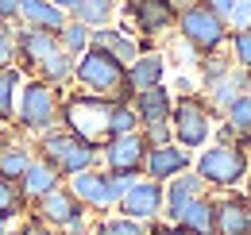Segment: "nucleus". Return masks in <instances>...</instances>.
I'll use <instances>...</instances> for the list:
<instances>
[{"label": "nucleus", "mask_w": 251, "mask_h": 235, "mask_svg": "<svg viewBox=\"0 0 251 235\" xmlns=\"http://www.w3.org/2000/svg\"><path fill=\"white\" fill-rule=\"evenodd\" d=\"M58 119H62V89L47 85L39 77H27L20 89V100H16V119H12L16 131L35 143L39 135L54 131Z\"/></svg>", "instance_id": "nucleus-1"}, {"label": "nucleus", "mask_w": 251, "mask_h": 235, "mask_svg": "<svg viewBox=\"0 0 251 235\" xmlns=\"http://www.w3.org/2000/svg\"><path fill=\"white\" fill-rule=\"evenodd\" d=\"M74 85L81 89V93H93V96L131 100V93H127V66L116 62L100 47H89L77 58V66H74Z\"/></svg>", "instance_id": "nucleus-2"}, {"label": "nucleus", "mask_w": 251, "mask_h": 235, "mask_svg": "<svg viewBox=\"0 0 251 235\" xmlns=\"http://www.w3.org/2000/svg\"><path fill=\"white\" fill-rule=\"evenodd\" d=\"M35 154L43 162H50L62 177H74L81 170L100 166V143H89V139H81V135H74L66 127H54V131L39 135L35 139Z\"/></svg>", "instance_id": "nucleus-3"}, {"label": "nucleus", "mask_w": 251, "mask_h": 235, "mask_svg": "<svg viewBox=\"0 0 251 235\" xmlns=\"http://www.w3.org/2000/svg\"><path fill=\"white\" fill-rule=\"evenodd\" d=\"M193 174L201 177L209 189H236L251 174V154L248 147L232 143H209L193 154Z\"/></svg>", "instance_id": "nucleus-4"}, {"label": "nucleus", "mask_w": 251, "mask_h": 235, "mask_svg": "<svg viewBox=\"0 0 251 235\" xmlns=\"http://www.w3.org/2000/svg\"><path fill=\"white\" fill-rule=\"evenodd\" d=\"M213 119L217 112L209 108V100L205 96H197V93H182V96H174V112H170V135H174V143L186 150H197L209 147V139H213Z\"/></svg>", "instance_id": "nucleus-5"}, {"label": "nucleus", "mask_w": 251, "mask_h": 235, "mask_svg": "<svg viewBox=\"0 0 251 235\" xmlns=\"http://www.w3.org/2000/svg\"><path fill=\"white\" fill-rule=\"evenodd\" d=\"M174 27H178L182 43H186L197 58H205V54H220V50L228 47V35H232V27L220 20L217 12H209L205 4H189V8H182Z\"/></svg>", "instance_id": "nucleus-6"}, {"label": "nucleus", "mask_w": 251, "mask_h": 235, "mask_svg": "<svg viewBox=\"0 0 251 235\" xmlns=\"http://www.w3.org/2000/svg\"><path fill=\"white\" fill-rule=\"evenodd\" d=\"M108 96H93V93H62V119L58 127L89 139V143H104V123H108Z\"/></svg>", "instance_id": "nucleus-7"}, {"label": "nucleus", "mask_w": 251, "mask_h": 235, "mask_svg": "<svg viewBox=\"0 0 251 235\" xmlns=\"http://www.w3.org/2000/svg\"><path fill=\"white\" fill-rule=\"evenodd\" d=\"M131 181H135V177L108 174L104 166H93V170H81V174L66 177L70 193L89 208V212H100V216H104V212H116V205H120V197H124V189Z\"/></svg>", "instance_id": "nucleus-8"}, {"label": "nucleus", "mask_w": 251, "mask_h": 235, "mask_svg": "<svg viewBox=\"0 0 251 235\" xmlns=\"http://www.w3.org/2000/svg\"><path fill=\"white\" fill-rule=\"evenodd\" d=\"M31 212L50 228V232H58V235H89V224H93V220H89L93 212L70 193L66 181L58 185V189H50L43 201H35Z\"/></svg>", "instance_id": "nucleus-9"}, {"label": "nucleus", "mask_w": 251, "mask_h": 235, "mask_svg": "<svg viewBox=\"0 0 251 235\" xmlns=\"http://www.w3.org/2000/svg\"><path fill=\"white\" fill-rule=\"evenodd\" d=\"M197 62H201V89H205V100H209V108L220 116L236 96H244L248 73H244L232 58H224V54H205V58H197Z\"/></svg>", "instance_id": "nucleus-10"}, {"label": "nucleus", "mask_w": 251, "mask_h": 235, "mask_svg": "<svg viewBox=\"0 0 251 235\" xmlns=\"http://www.w3.org/2000/svg\"><path fill=\"white\" fill-rule=\"evenodd\" d=\"M178 4L174 0H124V27L143 39V50H151V39L174 31Z\"/></svg>", "instance_id": "nucleus-11"}, {"label": "nucleus", "mask_w": 251, "mask_h": 235, "mask_svg": "<svg viewBox=\"0 0 251 235\" xmlns=\"http://www.w3.org/2000/svg\"><path fill=\"white\" fill-rule=\"evenodd\" d=\"M162 205H166V185L155 181V177H147V174H139L124 189V197H120L116 212H120V216H131V220H139V224H155V220H162Z\"/></svg>", "instance_id": "nucleus-12"}, {"label": "nucleus", "mask_w": 251, "mask_h": 235, "mask_svg": "<svg viewBox=\"0 0 251 235\" xmlns=\"http://www.w3.org/2000/svg\"><path fill=\"white\" fill-rule=\"evenodd\" d=\"M143 158H147V139H143V131L116 135V139H104V143H100V166H104L108 174L139 177L143 174Z\"/></svg>", "instance_id": "nucleus-13"}, {"label": "nucleus", "mask_w": 251, "mask_h": 235, "mask_svg": "<svg viewBox=\"0 0 251 235\" xmlns=\"http://www.w3.org/2000/svg\"><path fill=\"white\" fill-rule=\"evenodd\" d=\"M58 50V35L54 31H43V27H16V66L31 77L35 73V66L43 58H50Z\"/></svg>", "instance_id": "nucleus-14"}, {"label": "nucleus", "mask_w": 251, "mask_h": 235, "mask_svg": "<svg viewBox=\"0 0 251 235\" xmlns=\"http://www.w3.org/2000/svg\"><path fill=\"white\" fill-rule=\"evenodd\" d=\"M193 170V150L178 147V143H162V147H147V158H143V174L155 177V181H170V177Z\"/></svg>", "instance_id": "nucleus-15"}, {"label": "nucleus", "mask_w": 251, "mask_h": 235, "mask_svg": "<svg viewBox=\"0 0 251 235\" xmlns=\"http://www.w3.org/2000/svg\"><path fill=\"white\" fill-rule=\"evenodd\" d=\"M131 108L139 116V131L143 127H155V123H170V112H174V93L166 85H151L131 93Z\"/></svg>", "instance_id": "nucleus-16"}, {"label": "nucleus", "mask_w": 251, "mask_h": 235, "mask_svg": "<svg viewBox=\"0 0 251 235\" xmlns=\"http://www.w3.org/2000/svg\"><path fill=\"white\" fill-rule=\"evenodd\" d=\"M93 47L100 50H108L116 62H135L139 58V50H143V39L135 35V31H127L124 24H108V27H93Z\"/></svg>", "instance_id": "nucleus-17"}, {"label": "nucleus", "mask_w": 251, "mask_h": 235, "mask_svg": "<svg viewBox=\"0 0 251 235\" xmlns=\"http://www.w3.org/2000/svg\"><path fill=\"white\" fill-rule=\"evenodd\" d=\"M151 85H166V54L162 50H139V58L127 62V93Z\"/></svg>", "instance_id": "nucleus-18"}, {"label": "nucleus", "mask_w": 251, "mask_h": 235, "mask_svg": "<svg viewBox=\"0 0 251 235\" xmlns=\"http://www.w3.org/2000/svg\"><path fill=\"white\" fill-rule=\"evenodd\" d=\"M62 181H66V177L58 174L50 162H43V158L35 154L31 166H27V170H24V177H20V193H24V201H27V208H31L35 201H43L50 189H58Z\"/></svg>", "instance_id": "nucleus-19"}, {"label": "nucleus", "mask_w": 251, "mask_h": 235, "mask_svg": "<svg viewBox=\"0 0 251 235\" xmlns=\"http://www.w3.org/2000/svg\"><path fill=\"white\" fill-rule=\"evenodd\" d=\"M205 193H209V185L193 174V170H186V174H178V177H170V181H166V205H162V220H174V216H178V212H182L189 201H197V197H205Z\"/></svg>", "instance_id": "nucleus-20"}, {"label": "nucleus", "mask_w": 251, "mask_h": 235, "mask_svg": "<svg viewBox=\"0 0 251 235\" xmlns=\"http://www.w3.org/2000/svg\"><path fill=\"white\" fill-rule=\"evenodd\" d=\"M213 235H251L248 220V197H220L213 212Z\"/></svg>", "instance_id": "nucleus-21"}, {"label": "nucleus", "mask_w": 251, "mask_h": 235, "mask_svg": "<svg viewBox=\"0 0 251 235\" xmlns=\"http://www.w3.org/2000/svg\"><path fill=\"white\" fill-rule=\"evenodd\" d=\"M35 158V143L31 139H8L0 135V181H20L24 170Z\"/></svg>", "instance_id": "nucleus-22"}, {"label": "nucleus", "mask_w": 251, "mask_h": 235, "mask_svg": "<svg viewBox=\"0 0 251 235\" xmlns=\"http://www.w3.org/2000/svg\"><path fill=\"white\" fill-rule=\"evenodd\" d=\"M70 20V12H62L50 0H20V24L24 27H43V31H58Z\"/></svg>", "instance_id": "nucleus-23"}, {"label": "nucleus", "mask_w": 251, "mask_h": 235, "mask_svg": "<svg viewBox=\"0 0 251 235\" xmlns=\"http://www.w3.org/2000/svg\"><path fill=\"white\" fill-rule=\"evenodd\" d=\"M213 212H217V201L205 193V197H197V201H189L170 224H178V228H186L189 235H213Z\"/></svg>", "instance_id": "nucleus-24"}, {"label": "nucleus", "mask_w": 251, "mask_h": 235, "mask_svg": "<svg viewBox=\"0 0 251 235\" xmlns=\"http://www.w3.org/2000/svg\"><path fill=\"white\" fill-rule=\"evenodd\" d=\"M27 81V73L12 62V66H0V127H12L16 119V100H20V89Z\"/></svg>", "instance_id": "nucleus-25"}, {"label": "nucleus", "mask_w": 251, "mask_h": 235, "mask_svg": "<svg viewBox=\"0 0 251 235\" xmlns=\"http://www.w3.org/2000/svg\"><path fill=\"white\" fill-rule=\"evenodd\" d=\"M74 66H77V58L66 54L62 47H58L50 58H43L35 66L31 77H39V81H47V85H54V89H66V85H74Z\"/></svg>", "instance_id": "nucleus-26"}, {"label": "nucleus", "mask_w": 251, "mask_h": 235, "mask_svg": "<svg viewBox=\"0 0 251 235\" xmlns=\"http://www.w3.org/2000/svg\"><path fill=\"white\" fill-rule=\"evenodd\" d=\"M54 35H58V47H62L66 54H74V58H81V54L93 47V27L81 24V20H74V16H70Z\"/></svg>", "instance_id": "nucleus-27"}, {"label": "nucleus", "mask_w": 251, "mask_h": 235, "mask_svg": "<svg viewBox=\"0 0 251 235\" xmlns=\"http://www.w3.org/2000/svg\"><path fill=\"white\" fill-rule=\"evenodd\" d=\"M116 12H120V0H77L74 20H81L89 27H108V24H116Z\"/></svg>", "instance_id": "nucleus-28"}, {"label": "nucleus", "mask_w": 251, "mask_h": 235, "mask_svg": "<svg viewBox=\"0 0 251 235\" xmlns=\"http://www.w3.org/2000/svg\"><path fill=\"white\" fill-rule=\"evenodd\" d=\"M89 235H151L147 224L131 220V216H120V212H104L89 224Z\"/></svg>", "instance_id": "nucleus-29"}, {"label": "nucleus", "mask_w": 251, "mask_h": 235, "mask_svg": "<svg viewBox=\"0 0 251 235\" xmlns=\"http://www.w3.org/2000/svg\"><path fill=\"white\" fill-rule=\"evenodd\" d=\"M131 131H139V116H135L131 100H112V108H108V123H104V139L131 135Z\"/></svg>", "instance_id": "nucleus-30"}, {"label": "nucleus", "mask_w": 251, "mask_h": 235, "mask_svg": "<svg viewBox=\"0 0 251 235\" xmlns=\"http://www.w3.org/2000/svg\"><path fill=\"white\" fill-rule=\"evenodd\" d=\"M220 119L240 135V143H244V147L251 143V96H248V93H244V96H236V100L220 112Z\"/></svg>", "instance_id": "nucleus-31"}, {"label": "nucleus", "mask_w": 251, "mask_h": 235, "mask_svg": "<svg viewBox=\"0 0 251 235\" xmlns=\"http://www.w3.org/2000/svg\"><path fill=\"white\" fill-rule=\"evenodd\" d=\"M31 208L24 201V193H20V181H0V216H8V220H20V216H27Z\"/></svg>", "instance_id": "nucleus-32"}, {"label": "nucleus", "mask_w": 251, "mask_h": 235, "mask_svg": "<svg viewBox=\"0 0 251 235\" xmlns=\"http://www.w3.org/2000/svg\"><path fill=\"white\" fill-rule=\"evenodd\" d=\"M228 47H232V62H236L244 73H251V27L232 31V35H228Z\"/></svg>", "instance_id": "nucleus-33"}, {"label": "nucleus", "mask_w": 251, "mask_h": 235, "mask_svg": "<svg viewBox=\"0 0 251 235\" xmlns=\"http://www.w3.org/2000/svg\"><path fill=\"white\" fill-rule=\"evenodd\" d=\"M16 27L20 24H0V66L16 62Z\"/></svg>", "instance_id": "nucleus-34"}, {"label": "nucleus", "mask_w": 251, "mask_h": 235, "mask_svg": "<svg viewBox=\"0 0 251 235\" xmlns=\"http://www.w3.org/2000/svg\"><path fill=\"white\" fill-rule=\"evenodd\" d=\"M228 27H232V31L251 27V0H232V12H228Z\"/></svg>", "instance_id": "nucleus-35"}, {"label": "nucleus", "mask_w": 251, "mask_h": 235, "mask_svg": "<svg viewBox=\"0 0 251 235\" xmlns=\"http://www.w3.org/2000/svg\"><path fill=\"white\" fill-rule=\"evenodd\" d=\"M12 235H54V232H50L35 212H27V216H20V228H16Z\"/></svg>", "instance_id": "nucleus-36"}, {"label": "nucleus", "mask_w": 251, "mask_h": 235, "mask_svg": "<svg viewBox=\"0 0 251 235\" xmlns=\"http://www.w3.org/2000/svg\"><path fill=\"white\" fill-rule=\"evenodd\" d=\"M0 24H20V0H0Z\"/></svg>", "instance_id": "nucleus-37"}, {"label": "nucleus", "mask_w": 251, "mask_h": 235, "mask_svg": "<svg viewBox=\"0 0 251 235\" xmlns=\"http://www.w3.org/2000/svg\"><path fill=\"white\" fill-rule=\"evenodd\" d=\"M147 232H151V235H189L186 228H178V224H170V220H166V224H158V220H155V224H147Z\"/></svg>", "instance_id": "nucleus-38"}, {"label": "nucleus", "mask_w": 251, "mask_h": 235, "mask_svg": "<svg viewBox=\"0 0 251 235\" xmlns=\"http://www.w3.org/2000/svg\"><path fill=\"white\" fill-rule=\"evenodd\" d=\"M201 4H205V8H209V12H217L220 20H224V24H228V12H232V0H201Z\"/></svg>", "instance_id": "nucleus-39"}, {"label": "nucleus", "mask_w": 251, "mask_h": 235, "mask_svg": "<svg viewBox=\"0 0 251 235\" xmlns=\"http://www.w3.org/2000/svg\"><path fill=\"white\" fill-rule=\"evenodd\" d=\"M50 4H58V8H62V12H70V16H74V8H77V0H50Z\"/></svg>", "instance_id": "nucleus-40"}, {"label": "nucleus", "mask_w": 251, "mask_h": 235, "mask_svg": "<svg viewBox=\"0 0 251 235\" xmlns=\"http://www.w3.org/2000/svg\"><path fill=\"white\" fill-rule=\"evenodd\" d=\"M0 235H12V220L8 216H0Z\"/></svg>", "instance_id": "nucleus-41"}, {"label": "nucleus", "mask_w": 251, "mask_h": 235, "mask_svg": "<svg viewBox=\"0 0 251 235\" xmlns=\"http://www.w3.org/2000/svg\"><path fill=\"white\" fill-rule=\"evenodd\" d=\"M174 4H178V12H182V8H189V4H201V0H174Z\"/></svg>", "instance_id": "nucleus-42"}, {"label": "nucleus", "mask_w": 251, "mask_h": 235, "mask_svg": "<svg viewBox=\"0 0 251 235\" xmlns=\"http://www.w3.org/2000/svg\"><path fill=\"white\" fill-rule=\"evenodd\" d=\"M244 93H248V96H251V73H248V89H244Z\"/></svg>", "instance_id": "nucleus-43"}, {"label": "nucleus", "mask_w": 251, "mask_h": 235, "mask_svg": "<svg viewBox=\"0 0 251 235\" xmlns=\"http://www.w3.org/2000/svg\"><path fill=\"white\" fill-rule=\"evenodd\" d=\"M248 220H251V197H248Z\"/></svg>", "instance_id": "nucleus-44"}, {"label": "nucleus", "mask_w": 251, "mask_h": 235, "mask_svg": "<svg viewBox=\"0 0 251 235\" xmlns=\"http://www.w3.org/2000/svg\"><path fill=\"white\" fill-rule=\"evenodd\" d=\"M248 185H251V174H248Z\"/></svg>", "instance_id": "nucleus-45"}, {"label": "nucleus", "mask_w": 251, "mask_h": 235, "mask_svg": "<svg viewBox=\"0 0 251 235\" xmlns=\"http://www.w3.org/2000/svg\"><path fill=\"white\" fill-rule=\"evenodd\" d=\"M54 235H58V232H54Z\"/></svg>", "instance_id": "nucleus-46"}]
</instances>
